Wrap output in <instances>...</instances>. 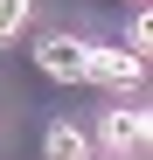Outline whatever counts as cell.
Instances as JSON below:
<instances>
[{
  "label": "cell",
  "mask_w": 153,
  "mask_h": 160,
  "mask_svg": "<svg viewBox=\"0 0 153 160\" xmlns=\"http://www.w3.org/2000/svg\"><path fill=\"white\" fill-rule=\"evenodd\" d=\"M84 77H97V84H111V91H139L146 56H139V49H97V42H91V63H84Z\"/></svg>",
  "instance_id": "1"
},
{
  "label": "cell",
  "mask_w": 153,
  "mask_h": 160,
  "mask_svg": "<svg viewBox=\"0 0 153 160\" xmlns=\"http://www.w3.org/2000/svg\"><path fill=\"white\" fill-rule=\"evenodd\" d=\"M35 63H42V77H56V84H84V63H91V42H76V35H42V49H35Z\"/></svg>",
  "instance_id": "2"
},
{
  "label": "cell",
  "mask_w": 153,
  "mask_h": 160,
  "mask_svg": "<svg viewBox=\"0 0 153 160\" xmlns=\"http://www.w3.org/2000/svg\"><path fill=\"white\" fill-rule=\"evenodd\" d=\"M146 132H153V125H146L139 104H111V112L97 118V146H105V153H139Z\"/></svg>",
  "instance_id": "3"
},
{
  "label": "cell",
  "mask_w": 153,
  "mask_h": 160,
  "mask_svg": "<svg viewBox=\"0 0 153 160\" xmlns=\"http://www.w3.org/2000/svg\"><path fill=\"white\" fill-rule=\"evenodd\" d=\"M42 160H91V132H84V125H49Z\"/></svg>",
  "instance_id": "4"
},
{
  "label": "cell",
  "mask_w": 153,
  "mask_h": 160,
  "mask_svg": "<svg viewBox=\"0 0 153 160\" xmlns=\"http://www.w3.org/2000/svg\"><path fill=\"white\" fill-rule=\"evenodd\" d=\"M28 28V0H0V42H14Z\"/></svg>",
  "instance_id": "5"
},
{
  "label": "cell",
  "mask_w": 153,
  "mask_h": 160,
  "mask_svg": "<svg viewBox=\"0 0 153 160\" xmlns=\"http://www.w3.org/2000/svg\"><path fill=\"white\" fill-rule=\"evenodd\" d=\"M132 7H146V0H132Z\"/></svg>",
  "instance_id": "6"
}]
</instances>
